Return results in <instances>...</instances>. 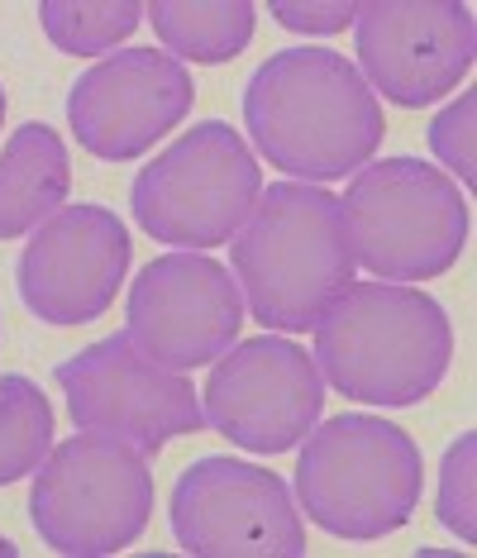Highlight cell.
I'll return each mask as SVG.
<instances>
[{
  "label": "cell",
  "instance_id": "6",
  "mask_svg": "<svg viewBox=\"0 0 477 558\" xmlns=\"http://www.w3.org/2000/svg\"><path fill=\"white\" fill-rule=\"evenodd\" d=\"M154 515V473L148 453L115 435L62 439L34 473L29 520L53 554L106 558L130 549Z\"/></svg>",
  "mask_w": 477,
  "mask_h": 558
},
{
  "label": "cell",
  "instance_id": "2",
  "mask_svg": "<svg viewBox=\"0 0 477 558\" xmlns=\"http://www.w3.org/2000/svg\"><path fill=\"white\" fill-rule=\"evenodd\" d=\"M316 367L363 405H416L444 383L454 325L420 287L348 282L316 320Z\"/></svg>",
  "mask_w": 477,
  "mask_h": 558
},
{
  "label": "cell",
  "instance_id": "13",
  "mask_svg": "<svg viewBox=\"0 0 477 558\" xmlns=\"http://www.w3.org/2000/svg\"><path fill=\"white\" fill-rule=\"evenodd\" d=\"M196 82L162 48H124L82 72L68 92V120L77 144L106 162L144 158L162 134L192 116Z\"/></svg>",
  "mask_w": 477,
  "mask_h": 558
},
{
  "label": "cell",
  "instance_id": "14",
  "mask_svg": "<svg viewBox=\"0 0 477 558\" xmlns=\"http://www.w3.org/2000/svg\"><path fill=\"white\" fill-rule=\"evenodd\" d=\"M130 272V230L106 206L53 210L20 253V301L48 325H91Z\"/></svg>",
  "mask_w": 477,
  "mask_h": 558
},
{
  "label": "cell",
  "instance_id": "10",
  "mask_svg": "<svg viewBox=\"0 0 477 558\" xmlns=\"http://www.w3.org/2000/svg\"><path fill=\"white\" fill-rule=\"evenodd\" d=\"M206 425L248 453H286L316 429L325 377L301 344L258 335L224 349L206 377Z\"/></svg>",
  "mask_w": 477,
  "mask_h": 558
},
{
  "label": "cell",
  "instance_id": "12",
  "mask_svg": "<svg viewBox=\"0 0 477 558\" xmlns=\"http://www.w3.org/2000/svg\"><path fill=\"white\" fill-rule=\"evenodd\" d=\"M358 68L372 96L420 110L473 72L477 24L458 0H363L354 5Z\"/></svg>",
  "mask_w": 477,
  "mask_h": 558
},
{
  "label": "cell",
  "instance_id": "21",
  "mask_svg": "<svg viewBox=\"0 0 477 558\" xmlns=\"http://www.w3.org/2000/svg\"><path fill=\"white\" fill-rule=\"evenodd\" d=\"M272 15H278L282 29L296 34H339L354 24V5L348 0H272Z\"/></svg>",
  "mask_w": 477,
  "mask_h": 558
},
{
  "label": "cell",
  "instance_id": "3",
  "mask_svg": "<svg viewBox=\"0 0 477 558\" xmlns=\"http://www.w3.org/2000/svg\"><path fill=\"white\" fill-rule=\"evenodd\" d=\"M354 268L339 196L310 182H272L234 239V282L262 329H316Z\"/></svg>",
  "mask_w": 477,
  "mask_h": 558
},
{
  "label": "cell",
  "instance_id": "11",
  "mask_svg": "<svg viewBox=\"0 0 477 558\" xmlns=\"http://www.w3.org/2000/svg\"><path fill=\"white\" fill-rule=\"evenodd\" d=\"M238 329H244V291L230 268L206 253H162L130 287L124 335L172 373L216 363L238 339Z\"/></svg>",
  "mask_w": 477,
  "mask_h": 558
},
{
  "label": "cell",
  "instance_id": "18",
  "mask_svg": "<svg viewBox=\"0 0 477 558\" xmlns=\"http://www.w3.org/2000/svg\"><path fill=\"white\" fill-rule=\"evenodd\" d=\"M39 20L58 53L91 58L130 39L144 24V5L139 0H44Z\"/></svg>",
  "mask_w": 477,
  "mask_h": 558
},
{
  "label": "cell",
  "instance_id": "4",
  "mask_svg": "<svg viewBox=\"0 0 477 558\" xmlns=\"http://www.w3.org/2000/svg\"><path fill=\"white\" fill-rule=\"evenodd\" d=\"M420 444L382 415H334L306 435L296 459V497L310 525L334 539H382L420 506Z\"/></svg>",
  "mask_w": 477,
  "mask_h": 558
},
{
  "label": "cell",
  "instance_id": "20",
  "mask_svg": "<svg viewBox=\"0 0 477 558\" xmlns=\"http://www.w3.org/2000/svg\"><path fill=\"white\" fill-rule=\"evenodd\" d=\"M473 120H477V96L463 92L458 100H449V106L435 116V124H430L435 158L444 162L458 182H468V186L477 177V168H473Z\"/></svg>",
  "mask_w": 477,
  "mask_h": 558
},
{
  "label": "cell",
  "instance_id": "19",
  "mask_svg": "<svg viewBox=\"0 0 477 558\" xmlns=\"http://www.w3.org/2000/svg\"><path fill=\"white\" fill-rule=\"evenodd\" d=\"M477 435L468 429V435H458L454 444H449L444 453V468H439V525L454 530V535L463 544L477 539V520H473V473H477Z\"/></svg>",
  "mask_w": 477,
  "mask_h": 558
},
{
  "label": "cell",
  "instance_id": "17",
  "mask_svg": "<svg viewBox=\"0 0 477 558\" xmlns=\"http://www.w3.org/2000/svg\"><path fill=\"white\" fill-rule=\"evenodd\" d=\"M48 449H53V405L39 383L0 373V487L39 473Z\"/></svg>",
  "mask_w": 477,
  "mask_h": 558
},
{
  "label": "cell",
  "instance_id": "7",
  "mask_svg": "<svg viewBox=\"0 0 477 558\" xmlns=\"http://www.w3.org/2000/svg\"><path fill=\"white\" fill-rule=\"evenodd\" d=\"M262 196V168L224 120L192 124L130 186V210L158 244L216 248L244 230Z\"/></svg>",
  "mask_w": 477,
  "mask_h": 558
},
{
  "label": "cell",
  "instance_id": "1",
  "mask_svg": "<svg viewBox=\"0 0 477 558\" xmlns=\"http://www.w3.org/2000/svg\"><path fill=\"white\" fill-rule=\"evenodd\" d=\"M258 154L301 182H339L382 144V100L334 48H282L244 86Z\"/></svg>",
  "mask_w": 477,
  "mask_h": 558
},
{
  "label": "cell",
  "instance_id": "5",
  "mask_svg": "<svg viewBox=\"0 0 477 558\" xmlns=\"http://www.w3.org/2000/svg\"><path fill=\"white\" fill-rule=\"evenodd\" d=\"M354 263L378 282H430L468 244V196L420 158H382L354 172L344 201Z\"/></svg>",
  "mask_w": 477,
  "mask_h": 558
},
{
  "label": "cell",
  "instance_id": "16",
  "mask_svg": "<svg viewBox=\"0 0 477 558\" xmlns=\"http://www.w3.org/2000/svg\"><path fill=\"white\" fill-rule=\"evenodd\" d=\"M144 20L178 62H234L254 39L258 10L248 0H154Z\"/></svg>",
  "mask_w": 477,
  "mask_h": 558
},
{
  "label": "cell",
  "instance_id": "15",
  "mask_svg": "<svg viewBox=\"0 0 477 558\" xmlns=\"http://www.w3.org/2000/svg\"><path fill=\"white\" fill-rule=\"evenodd\" d=\"M72 162L58 130L29 120L0 148V239L34 234L53 210L68 206Z\"/></svg>",
  "mask_w": 477,
  "mask_h": 558
},
{
  "label": "cell",
  "instance_id": "9",
  "mask_svg": "<svg viewBox=\"0 0 477 558\" xmlns=\"http://www.w3.org/2000/svg\"><path fill=\"white\" fill-rule=\"evenodd\" d=\"M172 535L196 558H301L306 520L278 473L238 459H196L172 482Z\"/></svg>",
  "mask_w": 477,
  "mask_h": 558
},
{
  "label": "cell",
  "instance_id": "8",
  "mask_svg": "<svg viewBox=\"0 0 477 558\" xmlns=\"http://www.w3.org/2000/svg\"><path fill=\"white\" fill-rule=\"evenodd\" d=\"M53 383L68 397L72 425L115 435L139 453H158L206 425L200 391L186 383V373L154 363L130 344V335L96 339L72 353L68 363L53 367Z\"/></svg>",
  "mask_w": 477,
  "mask_h": 558
},
{
  "label": "cell",
  "instance_id": "22",
  "mask_svg": "<svg viewBox=\"0 0 477 558\" xmlns=\"http://www.w3.org/2000/svg\"><path fill=\"white\" fill-rule=\"evenodd\" d=\"M15 554H20V549H15V544H10L5 535H0V558H15Z\"/></svg>",
  "mask_w": 477,
  "mask_h": 558
},
{
  "label": "cell",
  "instance_id": "23",
  "mask_svg": "<svg viewBox=\"0 0 477 558\" xmlns=\"http://www.w3.org/2000/svg\"><path fill=\"white\" fill-rule=\"evenodd\" d=\"M0 124H5V86H0Z\"/></svg>",
  "mask_w": 477,
  "mask_h": 558
}]
</instances>
